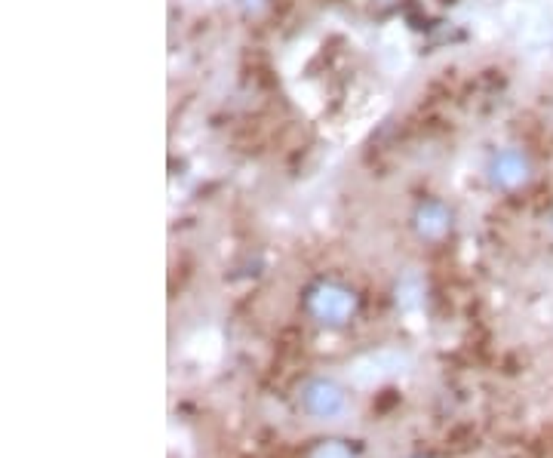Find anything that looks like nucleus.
<instances>
[{"label": "nucleus", "mask_w": 553, "mask_h": 458, "mask_svg": "<svg viewBox=\"0 0 553 458\" xmlns=\"http://www.w3.org/2000/svg\"><path fill=\"white\" fill-rule=\"evenodd\" d=\"M415 228H418L421 237H443L446 231L452 228V212L446 203L440 200H428V203H421L418 212H415Z\"/></svg>", "instance_id": "nucleus-3"}, {"label": "nucleus", "mask_w": 553, "mask_h": 458, "mask_svg": "<svg viewBox=\"0 0 553 458\" xmlns=\"http://www.w3.org/2000/svg\"><path fill=\"white\" fill-rule=\"evenodd\" d=\"M310 308L320 320L326 323H342V320L354 311V296L342 286H320L314 296H310Z\"/></svg>", "instance_id": "nucleus-2"}, {"label": "nucleus", "mask_w": 553, "mask_h": 458, "mask_svg": "<svg viewBox=\"0 0 553 458\" xmlns=\"http://www.w3.org/2000/svg\"><path fill=\"white\" fill-rule=\"evenodd\" d=\"M489 182L498 191H520L532 182V160L529 154L517 148V145H507V148H498L489 157Z\"/></svg>", "instance_id": "nucleus-1"}]
</instances>
